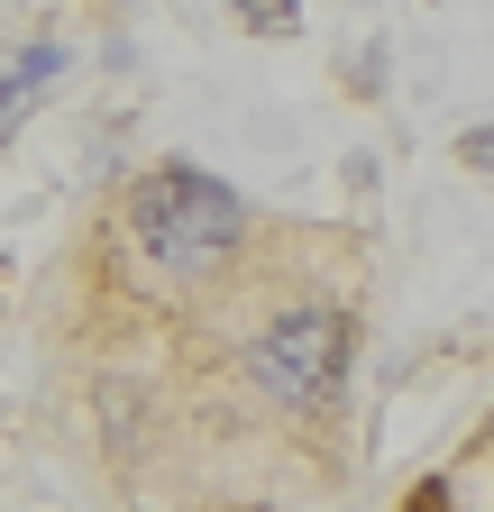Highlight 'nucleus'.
<instances>
[{"label":"nucleus","mask_w":494,"mask_h":512,"mask_svg":"<svg viewBox=\"0 0 494 512\" xmlns=\"http://www.w3.org/2000/svg\"><path fill=\"white\" fill-rule=\"evenodd\" d=\"M129 238H138V256L156 275H220L229 256H238V238H247V202L220 183V174H202V165H156V174H138L129 183Z\"/></svg>","instance_id":"nucleus-1"},{"label":"nucleus","mask_w":494,"mask_h":512,"mask_svg":"<svg viewBox=\"0 0 494 512\" xmlns=\"http://www.w3.org/2000/svg\"><path fill=\"white\" fill-rule=\"evenodd\" d=\"M55 74H65V46H55V37H28V46L10 55V74H0V138H10V128L46 101Z\"/></svg>","instance_id":"nucleus-3"},{"label":"nucleus","mask_w":494,"mask_h":512,"mask_svg":"<svg viewBox=\"0 0 494 512\" xmlns=\"http://www.w3.org/2000/svg\"><path fill=\"white\" fill-rule=\"evenodd\" d=\"M229 10H238L247 37H293L302 28V0H229Z\"/></svg>","instance_id":"nucleus-4"},{"label":"nucleus","mask_w":494,"mask_h":512,"mask_svg":"<svg viewBox=\"0 0 494 512\" xmlns=\"http://www.w3.org/2000/svg\"><path fill=\"white\" fill-rule=\"evenodd\" d=\"M348 348H357V330L339 311H284V320L257 330V348H247V384H257L266 403H284V412H321L348 384Z\"/></svg>","instance_id":"nucleus-2"},{"label":"nucleus","mask_w":494,"mask_h":512,"mask_svg":"<svg viewBox=\"0 0 494 512\" xmlns=\"http://www.w3.org/2000/svg\"><path fill=\"white\" fill-rule=\"evenodd\" d=\"M458 165L467 174H494V128H458Z\"/></svg>","instance_id":"nucleus-5"}]
</instances>
